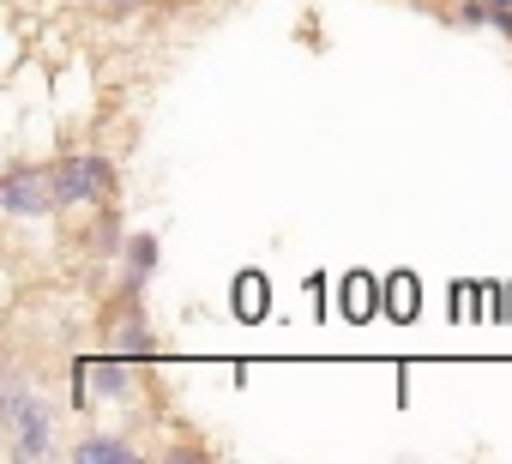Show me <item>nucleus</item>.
Masks as SVG:
<instances>
[{
    "instance_id": "4",
    "label": "nucleus",
    "mask_w": 512,
    "mask_h": 464,
    "mask_svg": "<svg viewBox=\"0 0 512 464\" xmlns=\"http://www.w3.org/2000/svg\"><path fill=\"white\" fill-rule=\"evenodd\" d=\"M73 464H139V446L133 440H121V434H79L73 440V452H67Z\"/></svg>"
},
{
    "instance_id": "5",
    "label": "nucleus",
    "mask_w": 512,
    "mask_h": 464,
    "mask_svg": "<svg viewBox=\"0 0 512 464\" xmlns=\"http://www.w3.org/2000/svg\"><path fill=\"white\" fill-rule=\"evenodd\" d=\"M127 229H121V211L115 205H97V223H91V248L103 254V260H115V254H127Z\"/></svg>"
},
{
    "instance_id": "3",
    "label": "nucleus",
    "mask_w": 512,
    "mask_h": 464,
    "mask_svg": "<svg viewBox=\"0 0 512 464\" xmlns=\"http://www.w3.org/2000/svg\"><path fill=\"white\" fill-rule=\"evenodd\" d=\"M0 211L7 217H49L55 205V163H7L0 175Z\"/></svg>"
},
{
    "instance_id": "1",
    "label": "nucleus",
    "mask_w": 512,
    "mask_h": 464,
    "mask_svg": "<svg viewBox=\"0 0 512 464\" xmlns=\"http://www.w3.org/2000/svg\"><path fill=\"white\" fill-rule=\"evenodd\" d=\"M0 428H7V458L19 464H43V458H61V410L19 374L7 368L0 380Z\"/></svg>"
},
{
    "instance_id": "8",
    "label": "nucleus",
    "mask_w": 512,
    "mask_h": 464,
    "mask_svg": "<svg viewBox=\"0 0 512 464\" xmlns=\"http://www.w3.org/2000/svg\"><path fill=\"white\" fill-rule=\"evenodd\" d=\"M235 314H266V284H260V272L235 278Z\"/></svg>"
},
{
    "instance_id": "10",
    "label": "nucleus",
    "mask_w": 512,
    "mask_h": 464,
    "mask_svg": "<svg viewBox=\"0 0 512 464\" xmlns=\"http://www.w3.org/2000/svg\"><path fill=\"white\" fill-rule=\"evenodd\" d=\"M109 7H145V0H109Z\"/></svg>"
},
{
    "instance_id": "2",
    "label": "nucleus",
    "mask_w": 512,
    "mask_h": 464,
    "mask_svg": "<svg viewBox=\"0 0 512 464\" xmlns=\"http://www.w3.org/2000/svg\"><path fill=\"white\" fill-rule=\"evenodd\" d=\"M55 205H115V163L103 151H67L55 157Z\"/></svg>"
},
{
    "instance_id": "6",
    "label": "nucleus",
    "mask_w": 512,
    "mask_h": 464,
    "mask_svg": "<svg viewBox=\"0 0 512 464\" xmlns=\"http://www.w3.org/2000/svg\"><path fill=\"white\" fill-rule=\"evenodd\" d=\"M79 380H91L103 398H127V368H121L115 356H103V362H85V368H79Z\"/></svg>"
},
{
    "instance_id": "7",
    "label": "nucleus",
    "mask_w": 512,
    "mask_h": 464,
    "mask_svg": "<svg viewBox=\"0 0 512 464\" xmlns=\"http://www.w3.org/2000/svg\"><path fill=\"white\" fill-rule=\"evenodd\" d=\"M157 254H163V248H157V236H133V242H127V278H133V284H145V278L157 272Z\"/></svg>"
},
{
    "instance_id": "9",
    "label": "nucleus",
    "mask_w": 512,
    "mask_h": 464,
    "mask_svg": "<svg viewBox=\"0 0 512 464\" xmlns=\"http://www.w3.org/2000/svg\"><path fill=\"white\" fill-rule=\"evenodd\" d=\"M344 290H350V296H344V314H350V320H368V314H374V296H368V290H374V278H368V272H356Z\"/></svg>"
}]
</instances>
